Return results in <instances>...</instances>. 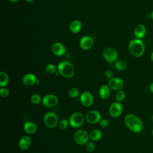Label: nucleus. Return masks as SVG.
<instances>
[{"label":"nucleus","mask_w":153,"mask_h":153,"mask_svg":"<svg viewBox=\"0 0 153 153\" xmlns=\"http://www.w3.org/2000/svg\"><path fill=\"white\" fill-rule=\"evenodd\" d=\"M126 126L134 133H140L143 127L142 121L139 117L133 114H127L124 118Z\"/></svg>","instance_id":"nucleus-1"},{"label":"nucleus","mask_w":153,"mask_h":153,"mask_svg":"<svg viewBox=\"0 0 153 153\" xmlns=\"http://www.w3.org/2000/svg\"><path fill=\"white\" fill-rule=\"evenodd\" d=\"M57 72L59 75L66 78H71L75 74L74 65L69 61H62L57 66Z\"/></svg>","instance_id":"nucleus-2"},{"label":"nucleus","mask_w":153,"mask_h":153,"mask_svg":"<svg viewBox=\"0 0 153 153\" xmlns=\"http://www.w3.org/2000/svg\"><path fill=\"white\" fill-rule=\"evenodd\" d=\"M128 49L130 53L135 57H140L145 53V45L140 39H134L128 44Z\"/></svg>","instance_id":"nucleus-3"},{"label":"nucleus","mask_w":153,"mask_h":153,"mask_svg":"<svg viewBox=\"0 0 153 153\" xmlns=\"http://www.w3.org/2000/svg\"><path fill=\"white\" fill-rule=\"evenodd\" d=\"M85 120V117L79 112H74L69 118V125L73 128H75L81 127L83 125Z\"/></svg>","instance_id":"nucleus-4"},{"label":"nucleus","mask_w":153,"mask_h":153,"mask_svg":"<svg viewBox=\"0 0 153 153\" xmlns=\"http://www.w3.org/2000/svg\"><path fill=\"white\" fill-rule=\"evenodd\" d=\"M74 139L75 143L78 145H85L90 140L89 133L83 129L78 130L74 133Z\"/></svg>","instance_id":"nucleus-5"},{"label":"nucleus","mask_w":153,"mask_h":153,"mask_svg":"<svg viewBox=\"0 0 153 153\" xmlns=\"http://www.w3.org/2000/svg\"><path fill=\"white\" fill-rule=\"evenodd\" d=\"M43 120L45 125L50 128H54L59 123L58 117L57 114L53 112H47L44 116Z\"/></svg>","instance_id":"nucleus-6"},{"label":"nucleus","mask_w":153,"mask_h":153,"mask_svg":"<svg viewBox=\"0 0 153 153\" xmlns=\"http://www.w3.org/2000/svg\"><path fill=\"white\" fill-rule=\"evenodd\" d=\"M103 56L106 61L112 63L117 61L118 54L115 49L111 47H108L103 50Z\"/></svg>","instance_id":"nucleus-7"},{"label":"nucleus","mask_w":153,"mask_h":153,"mask_svg":"<svg viewBox=\"0 0 153 153\" xmlns=\"http://www.w3.org/2000/svg\"><path fill=\"white\" fill-rule=\"evenodd\" d=\"M85 121L91 124H94L99 123L102 119V115L98 111L96 110H91L88 111L85 116Z\"/></svg>","instance_id":"nucleus-8"},{"label":"nucleus","mask_w":153,"mask_h":153,"mask_svg":"<svg viewBox=\"0 0 153 153\" xmlns=\"http://www.w3.org/2000/svg\"><path fill=\"white\" fill-rule=\"evenodd\" d=\"M59 103L58 97L52 94H48L44 96L42 100V105L47 108L55 107Z\"/></svg>","instance_id":"nucleus-9"},{"label":"nucleus","mask_w":153,"mask_h":153,"mask_svg":"<svg viewBox=\"0 0 153 153\" xmlns=\"http://www.w3.org/2000/svg\"><path fill=\"white\" fill-rule=\"evenodd\" d=\"M123 111V106L120 102H115L111 103L109 108V114L112 117L117 118L120 116Z\"/></svg>","instance_id":"nucleus-10"},{"label":"nucleus","mask_w":153,"mask_h":153,"mask_svg":"<svg viewBox=\"0 0 153 153\" xmlns=\"http://www.w3.org/2000/svg\"><path fill=\"white\" fill-rule=\"evenodd\" d=\"M79 100L84 106L90 107L93 104L94 97L91 92L85 91L80 94Z\"/></svg>","instance_id":"nucleus-11"},{"label":"nucleus","mask_w":153,"mask_h":153,"mask_svg":"<svg viewBox=\"0 0 153 153\" xmlns=\"http://www.w3.org/2000/svg\"><path fill=\"white\" fill-rule=\"evenodd\" d=\"M108 85L111 89L115 91L121 90L124 87V81L119 77H112L109 79Z\"/></svg>","instance_id":"nucleus-12"},{"label":"nucleus","mask_w":153,"mask_h":153,"mask_svg":"<svg viewBox=\"0 0 153 153\" xmlns=\"http://www.w3.org/2000/svg\"><path fill=\"white\" fill-rule=\"evenodd\" d=\"M51 51L57 56H62L66 52V47L60 42H55L51 46Z\"/></svg>","instance_id":"nucleus-13"},{"label":"nucleus","mask_w":153,"mask_h":153,"mask_svg":"<svg viewBox=\"0 0 153 153\" xmlns=\"http://www.w3.org/2000/svg\"><path fill=\"white\" fill-rule=\"evenodd\" d=\"M32 143V139L28 135L23 136L19 140L18 146L19 148L21 150H26L31 145Z\"/></svg>","instance_id":"nucleus-14"},{"label":"nucleus","mask_w":153,"mask_h":153,"mask_svg":"<svg viewBox=\"0 0 153 153\" xmlns=\"http://www.w3.org/2000/svg\"><path fill=\"white\" fill-rule=\"evenodd\" d=\"M93 44V39L89 36H84L82 37L79 41L80 47L84 50H88L90 49L92 47Z\"/></svg>","instance_id":"nucleus-15"},{"label":"nucleus","mask_w":153,"mask_h":153,"mask_svg":"<svg viewBox=\"0 0 153 153\" xmlns=\"http://www.w3.org/2000/svg\"><path fill=\"white\" fill-rule=\"evenodd\" d=\"M99 95L102 100H107L111 95V88L108 85L103 84L99 88Z\"/></svg>","instance_id":"nucleus-16"},{"label":"nucleus","mask_w":153,"mask_h":153,"mask_svg":"<svg viewBox=\"0 0 153 153\" xmlns=\"http://www.w3.org/2000/svg\"><path fill=\"white\" fill-rule=\"evenodd\" d=\"M37 78L33 74L28 73L25 74L22 79L23 82L25 85L27 86H32L34 84H36Z\"/></svg>","instance_id":"nucleus-17"},{"label":"nucleus","mask_w":153,"mask_h":153,"mask_svg":"<svg viewBox=\"0 0 153 153\" xmlns=\"http://www.w3.org/2000/svg\"><path fill=\"white\" fill-rule=\"evenodd\" d=\"M23 130L27 134H32L36 131L37 126L35 123L29 121L24 124Z\"/></svg>","instance_id":"nucleus-18"},{"label":"nucleus","mask_w":153,"mask_h":153,"mask_svg":"<svg viewBox=\"0 0 153 153\" xmlns=\"http://www.w3.org/2000/svg\"><path fill=\"white\" fill-rule=\"evenodd\" d=\"M146 32V27L145 26L142 24H139L137 25L134 30V33L136 38L138 39L142 38L145 36Z\"/></svg>","instance_id":"nucleus-19"},{"label":"nucleus","mask_w":153,"mask_h":153,"mask_svg":"<svg viewBox=\"0 0 153 153\" xmlns=\"http://www.w3.org/2000/svg\"><path fill=\"white\" fill-rule=\"evenodd\" d=\"M102 137V133L99 129H93L89 133L90 140L91 141H98Z\"/></svg>","instance_id":"nucleus-20"},{"label":"nucleus","mask_w":153,"mask_h":153,"mask_svg":"<svg viewBox=\"0 0 153 153\" xmlns=\"http://www.w3.org/2000/svg\"><path fill=\"white\" fill-rule=\"evenodd\" d=\"M82 27V24L81 22L79 20H74L73 21L69 26V29L71 32H72L74 33H78Z\"/></svg>","instance_id":"nucleus-21"},{"label":"nucleus","mask_w":153,"mask_h":153,"mask_svg":"<svg viewBox=\"0 0 153 153\" xmlns=\"http://www.w3.org/2000/svg\"><path fill=\"white\" fill-rule=\"evenodd\" d=\"M9 82V77L7 74L5 72L1 71L0 72V86L4 87L7 85Z\"/></svg>","instance_id":"nucleus-22"},{"label":"nucleus","mask_w":153,"mask_h":153,"mask_svg":"<svg viewBox=\"0 0 153 153\" xmlns=\"http://www.w3.org/2000/svg\"><path fill=\"white\" fill-rule=\"evenodd\" d=\"M115 68L120 71H125L127 68V63L123 60H119L115 62Z\"/></svg>","instance_id":"nucleus-23"},{"label":"nucleus","mask_w":153,"mask_h":153,"mask_svg":"<svg viewBox=\"0 0 153 153\" xmlns=\"http://www.w3.org/2000/svg\"><path fill=\"white\" fill-rule=\"evenodd\" d=\"M45 72L48 74H53L54 73H56L57 71V68L52 63H50L46 65L45 68Z\"/></svg>","instance_id":"nucleus-24"},{"label":"nucleus","mask_w":153,"mask_h":153,"mask_svg":"<svg viewBox=\"0 0 153 153\" xmlns=\"http://www.w3.org/2000/svg\"><path fill=\"white\" fill-rule=\"evenodd\" d=\"M68 95L72 98H76L79 95V90L75 87H71L68 90Z\"/></svg>","instance_id":"nucleus-25"},{"label":"nucleus","mask_w":153,"mask_h":153,"mask_svg":"<svg viewBox=\"0 0 153 153\" xmlns=\"http://www.w3.org/2000/svg\"><path fill=\"white\" fill-rule=\"evenodd\" d=\"M126 96V94L125 91L122 90H118L117 92L116 95H115V97H116L117 100L118 102H120L123 101L125 99Z\"/></svg>","instance_id":"nucleus-26"},{"label":"nucleus","mask_w":153,"mask_h":153,"mask_svg":"<svg viewBox=\"0 0 153 153\" xmlns=\"http://www.w3.org/2000/svg\"><path fill=\"white\" fill-rule=\"evenodd\" d=\"M42 99L41 98L40 95H39L38 94H36V93L33 94L30 97V100L32 103L35 105L39 104L41 102H42Z\"/></svg>","instance_id":"nucleus-27"},{"label":"nucleus","mask_w":153,"mask_h":153,"mask_svg":"<svg viewBox=\"0 0 153 153\" xmlns=\"http://www.w3.org/2000/svg\"><path fill=\"white\" fill-rule=\"evenodd\" d=\"M69 124V120L63 118V119H62V120H61L60 121H59L58 126H59V127L60 129H62V130H65V129H66V128L68 127Z\"/></svg>","instance_id":"nucleus-28"},{"label":"nucleus","mask_w":153,"mask_h":153,"mask_svg":"<svg viewBox=\"0 0 153 153\" xmlns=\"http://www.w3.org/2000/svg\"><path fill=\"white\" fill-rule=\"evenodd\" d=\"M85 149L90 152H93L95 150L96 146L94 143L92 141H88L85 145Z\"/></svg>","instance_id":"nucleus-29"},{"label":"nucleus","mask_w":153,"mask_h":153,"mask_svg":"<svg viewBox=\"0 0 153 153\" xmlns=\"http://www.w3.org/2000/svg\"><path fill=\"white\" fill-rule=\"evenodd\" d=\"M0 94H1V96L2 97H7L10 94V90H8V88H7L5 87H1V88H0Z\"/></svg>","instance_id":"nucleus-30"},{"label":"nucleus","mask_w":153,"mask_h":153,"mask_svg":"<svg viewBox=\"0 0 153 153\" xmlns=\"http://www.w3.org/2000/svg\"><path fill=\"white\" fill-rule=\"evenodd\" d=\"M99 124L102 128H106L109 126V121L108 120L103 118L100 120V121H99Z\"/></svg>","instance_id":"nucleus-31"},{"label":"nucleus","mask_w":153,"mask_h":153,"mask_svg":"<svg viewBox=\"0 0 153 153\" xmlns=\"http://www.w3.org/2000/svg\"><path fill=\"white\" fill-rule=\"evenodd\" d=\"M105 76L107 78H108V79H111V78H112V77H114L113 76V72H112V71H111V70H110V69H107V70H106L105 71Z\"/></svg>","instance_id":"nucleus-32"},{"label":"nucleus","mask_w":153,"mask_h":153,"mask_svg":"<svg viewBox=\"0 0 153 153\" xmlns=\"http://www.w3.org/2000/svg\"><path fill=\"white\" fill-rule=\"evenodd\" d=\"M149 89L151 91V92H152L153 93V82H152L149 86Z\"/></svg>","instance_id":"nucleus-33"},{"label":"nucleus","mask_w":153,"mask_h":153,"mask_svg":"<svg viewBox=\"0 0 153 153\" xmlns=\"http://www.w3.org/2000/svg\"><path fill=\"white\" fill-rule=\"evenodd\" d=\"M10 2H18L20 0H9Z\"/></svg>","instance_id":"nucleus-34"},{"label":"nucleus","mask_w":153,"mask_h":153,"mask_svg":"<svg viewBox=\"0 0 153 153\" xmlns=\"http://www.w3.org/2000/svg\"><path fill=\"white\" fill-rule=\"evenodd\" d=\"M151 60L153 62V51L152 52L151 55Z\"/></svg>","instance_id":"nucleus-35"},{"label":"nucleus","mask_w":153,"mask_h":153,"mask_svg":"<svg viewBox=\"0 0 153 153\" xmlns=\"http://www.w3.org/2000/svg\"><path fill=\"white\" fill-rule=\"evenodd\" d=\"M25 1L27 2H32L33 1V0H25Z\"/></svg>","instance_id":"nucleus-36"},{"label":"nucleus","mask_w":153,"mask_h":153,"mask_svg":"<svg viewBox=\"0 0 153 153\" xmlns=\"http://www.w3.org/2000/svg\"><path fill=\"white\" fill-rule=\"evenodd\" d=\"M151 17L152 19L153 20V11H152V12L151 13Z\"/></svg>","instance_id":"nucleus-37"},{"label":"nucleus","mask_w":153,"mask_h":153,"mask_svg":"<svg viewBox=\"0 0 153 153\" xmlns=\"http://www.w3.org/2000/svg\"><path fill=\"white\" fill-rule=\"evenodd\" d=\"M151 121L152 122V123H153V115L151 117Z\"/></svg>","instance_id":"nucleus-38"},{"label":"nucleus","mask_w":153,"mask_h":153,"mask_svg":"<svg viewBox=\"0 0 153 153\" xmlns=\"http://www.w3.org/2000/svg\"><path fill=\"white\" fill-rule=\"evenodd\" d=\"M152 136H153V129H152Z\"/></svg>","instance_id":"nucleus-39"}]
</instances>
